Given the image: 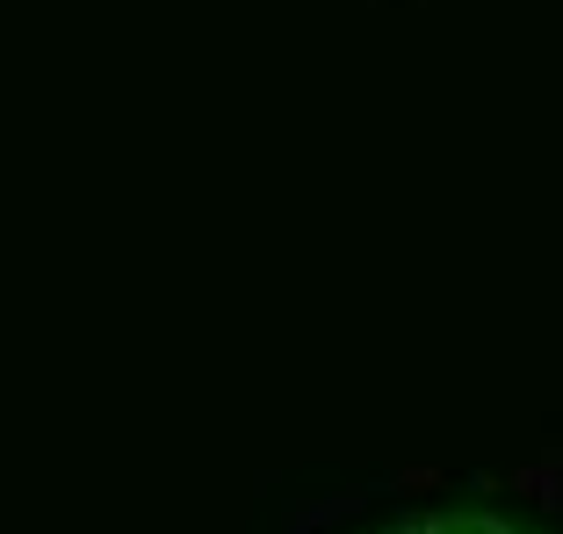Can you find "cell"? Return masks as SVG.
Returning a JSON list of instances; mask_svg holds the SVG:
<instances>
[{"mask_svg":"<svg viewBox=\"0 0 563 534\" xmlns=\"http://www.w3.org/2000/svg\"><path fill=\"white\" fill-rule=\"evenodd\" d=\"M390 534H528V527H514V520H498V513H419Z\"/></svg>","mask_w":563,"mask_h":534,"instance_id":"1","label":"cell"}]
</instances>
